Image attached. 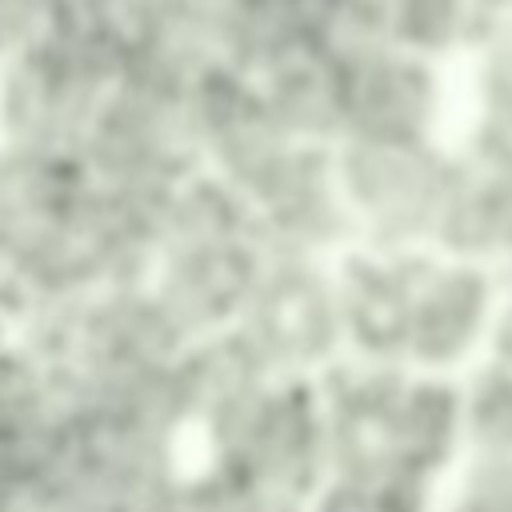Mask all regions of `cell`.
Listing matches in <instances>:
<instances>
[{"label":"cell","instance_id":"cell-1","mask_svg":"<svg viewBox=\"0 0 512 512\" xmlns=\"http://www.w3.org/2000/svg\"><path fill=\"white\" fill-rule=\"evenodd\" d=\"M304 288H280L268 296L264 320H268V336L284 348H312L316 332H320V304L312 296H300Z\"/></svg>","mask_w":512,"mask_h":512}]
</instances>
